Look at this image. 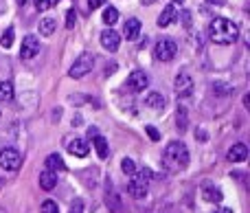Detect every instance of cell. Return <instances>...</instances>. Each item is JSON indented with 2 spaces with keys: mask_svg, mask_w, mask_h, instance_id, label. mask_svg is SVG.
<instances>
[{
  "mask_svg": "<svg viewBox=\"0 0 250 213\" xmlns=\"http://www.w3.org/2000/svg\"><path fill=\"white\" fill-rule=\"evenodd\" d=\"M163 165L169 171H182L189 165V148L182 141H171L163 152Z\"/></svg>",
  "mask_w": 250,
  "mask_h": 213,
  "instance_id": "2",
  "label": "cell"
},
{
  "mask_svg": "<svg viewBox=\"0 0 250 213\" xmlns=\"http://www.w3.org/2000/svg\"><path fill=\"white\" fill-rule=\"evenodd\" d=\"M165 104H167V101H165V97L160 95V92H149V95L145 97V106L151 110H156V112H163Z\"/></svg>",
  "mask_w": 250,
  "mask_h": 213,
  "instance_id": "17",
  "label": "cell"
},
{
  "mask_svg": "<svg viewBox=\"0 0 250 213\" xmlns=\"http://www.w3.org/2000/svg\"><path fill=\"white\" fill-rule=\"evenodd\" d=\"M42 213H60V207H57L55 200H44L42 202V209H40Z\"/></svg>",
  "mask_w": 250,
  "mask_h": 213,
  "instance_id": "26",
  "label": "cell"
},
{
  "mask_svg": "<svg viewBox=\"0 0 250 213\" xmlns=\"http://www.w3.org/2000/svg\"><path fill=\"white\" fill-rule=\"evenodd\" d=\"M248 158V148L244 143H235L229 149V161L230 163H244Z\"/></svg>",
  "mask_w": 250,
  "mask_h": 213,
  "instance_id": "16",
  "label": "cell"
},
{
  "mask_svg": "<svg viewBox=\"0 0 250 213\" xmlns=\"http://www.w3.org/2000/svg\"><path fill=\"white\" fill-rule=\"evenodd\" d=\"M99 42H101V46H104L105 51L114 53V51H119V46H121V35H119L117 31L110 26V29H105L104 33H101Z\"/></svg>",
  "mask_w": 250,
  "mask_h": 213,
  "instance_id": "9",
  "label": "cell"
},
{
  "mask_svg": "<svg viewBox=\"0 0 250 213\" xmlns=\"http://www.w3.org/2000/svg\"><path fill=\"white\" fill-rule=\"evenodd\" d=\"M40 187L44 192H53L57 187V171H51V170H44L40 174Z\"/></svg>",
  "mask_w": 250,
  "mask_h": 213,
  "instance_id": "15",
  "label": "cell"
},
{
  "mask_svg": "<svg viewBox=\"0 0 250 213\" xmlns=\"http://www.w3.org/2000/svg\"><path fill=\"white\" fill-rule=\"evenodd\" d=\"M0 121H2V112H0Z\"/></svg>",
  "mask_w": 250,
  "mask_h": 213,
  "instance_id": "42",
  "label": "cell"
},
{
  "mask_svg": "<svg viewBox=\"0 0 250 213\" xmlns=\"http://www.w3.org/2000/svg\"><path fill=\"white\" fill-rule=\"evenodd\" d=\"M40 33L44 35V38H48V35H53L55 33V29H57V22H55V18H44V20H40Z\"/></svg>",
  "mask_w": 250,
  "mask_h": 213,
  "instance_id": "19",
  "label": "cell"
},
{
  "mask_svg": "<svg viewBox=\"0 0 250 213\" xmlns=\"http://www.w3.org/2000/svg\"><path fill=\"white\" fill-rule=\"evenodd\" d=\"M46 170H51V171H64L66 170L64 158H62L60 154H51V156H46Z\"/></svg>",
  "mask_w": 250,
  "mask_h": 213,
  "instance_id": "20",
  "label": "cell"
},
{
  "mask_svg": "<svg viewBox=\"0 0 250 213\" xmlns=\"http://www.w3.org/2000/svg\"><path fill=\"white\" fill-rule=\"evenodd\" d=\"M66 149H68L73 156L83 158V156H88V152H90V145H88L86 139H73L66 143Z\"/></svg>",
  "mask_w": 250,
  "mask_h": 213,
  "instance_id": "11",
  "label": "cell"
},
{
  "mask_svg": "<svg viewBox=\"0 0 250 213\" xmlns=\"http://www.w3.org/2000/svg\"><path fill=\"white\" fill-rule=\"evenodd\" d=\"M26 2V0H18V4H24Z\"/></svg>",
  "mask_w": 250,
  "mask_h": 213,
  "instance_id": "40",
  "label": "cell"
},
{
  "mask_svg": "<svg viewBox=\"0 0 250 213\" xmlns=\"http://www.w3.org/2000/svg\"><path fill=\"white\" fill-rule=\"evenodd\" d=\"M13 38H16V31H13V26H9V29L2 33V38H0L2 48H11L13 46Z\"/></svg>",
  "mask_w": 250,
  "mask_h": 213,
  "instance_id": "24",
  "label": "cell"
},
{
  "mask_svg": "<svg viewBox=\"0 0 250 213\" xmlns=\"http://www.w3.org/2000/svg\"><path fill=\"white\" fill-rule=\"evenodd\" d=\"M105 202H108V207L112 209V213L121 211V200H119L117 193L112 192V185H108V196H105Z\"/></svg>",
  "mask_w": 250,
  "mask_h": 213,
  "instance_id": "22",
  "label": "cell"
},
{
  "mask_svg": "<svg viewBox=\"0 0 250 213\" xmlns=\"http://www.w3.org/2000/svg\"><path fill=\"white\" fill-rule=\"evenodd\" d=\"M151 178V171L147 170V167H143L141 171H134L132 176H129L127 180V193L129 198H134V200H143V198L147 196V183H149Z\"/></svg>",
  "mask_w": 250,
  "mask_h": 213,
  "instance_id": "3",
  "label": "cell"
},
{
  "mask_svg": "<svg viewBox=\"0 0 250 213\" xmlns=\"http://www.w3.org/2000/svg\"><path fill=\"white\" fill-rule=\"evenodd\" d=\"M123 35L129 42L138 40V35H141V20H138V18H127L123 24Z\"/></svg>",
  "mask_w": 250,
  "mask_h": 213,
  "instance_id": "12",
  "label": "cell"
},
{
  "mask_svg": "<svg viewBox=\"0 0 250 213\" xmlns=\"http://www.w3.org/2000/svg\"><path fill=\"white\" fill-rule=\"evenodd\" d=\"M121 170H123L127 176H132L134 171H136V165H134L132 158H123V161H121Z\"/></svg>",
  "mask_w": 250,
  "mask_h": 213,
  "instance_id": "27",
  "label": "cell"
},
{
  "mask_svg": "<svg viewBox=\"0 0 250 213\" xmlns=\"http://www.w3.org/2000/svg\"><path fill=\"white\" fill-rule=\"evenodd\" d=\"M156 0H141V4H154Z\"/></svg>",
  "mask_w": 250,
  "mask_h": 213,
  "instance_id": "38",
  "label": "cell"
},
{
  "mask_svg": "<svg viewBox=\"0 0 250 213\" xmlns=\"http://www.w3.org/2000/svg\"><path fill=\"white\" fill-rule=\"evenodd\" d=\"M145 132H147V134H149V139L154 141V143H156V141H160V132L156 130L154 126H147V128H145Z\"/></svg>",
  "mask_w": 250,
  "mask_h": 213,
  "instance_id": "30",
  "label": "cell"
},
{
  "mask_svg": "<svg viewBox=\"0 0 250 213\" xmlns=\"http://www.w3.org/2000/svg\"><path fill=\"white\" fill-rule=\"evenodd\" d=\"M208 40L213 44H220V46H229V44H235L239 38V26L235 24L229 18H213L208 22Z\"/></svg>",
  "mask_w": 250,
  "mask_h": 213,
  "instance_id": "1",
  "label": "cell"
},
{
  "mask_svg": "<svg viewBox=\"0 0 250 213\" xmlns=\"http://www.w3.org/2000/svg\"><path fill=\"white\" fill-rule=\"evenodd\" d=\"M215 213H233L230 207H220V209H215Z\"/></svg>",
  "mask_w": 250,
  "mask_h": 213,
  "instance_id": "34",
  "label": "cell"
},
{
  "mask_svg": "<svg viewBox=\"0 0 250 213\" xmlns=\"http://www.w3.org/2000/svg\"><path fill=\"white\" fill-rule=\"evenodd\" d=\"M92 66H95V55L86 51V53H82V55H79L77 60L73 62V66H70L68 75H70L73 79H82V77H86V75L90 73Z\"/></svg>",
  "mask_w": 250,
  "mask_h": 213,
  "instance_id": "4",
  "label": "cell"
},
{
  "mask_svg": "<svg viewBox=\"0 0 250 213\" xmlns=\"http://www.w3.org/2000/svg\"><path fill=\"white\" fill-rule=\"evenodd\" d=\"M176 53H178V44L169 38L158 40L156 46H154V57L158 62H171L173 57H176Z\"/></svg>",
  "mask_w": 250,
  "mask_h": 213,
  "instance_id": "6",
  "label": "cell"
},
{
  "mask_svg": "<svg viewBox=\"0 0 250 213\" xmlns=\"http://www.w3.org/2000/svg\"><path fill=\"white\" fill-rule=\"evenodd\" d=\"M9 101H13V84L0 82V104H9Z\"/></svg>",
  "mask_w": 250,
  "mask_h": 213,
  "instance_id": "21",
  "label": "cell"
},
{
  "mask_svg": "<svg viewBox=\"0 0 250 213\" xmlns=\"http://www.w3.org/2000/svg\"><path fill=\"white\" fill-rule=\"evenodd\" d=\"M193 79H191V75L187 73H178L176 82H173V90H176L178 99H187V97L193 95Z\"/></svg>",
  "mask_w": 250,
  "mask_h": 213,
  "instance_id": "7",
  "label": "cell"
},
{
  "mask_svg": "<svg viewBox=\"0 0 250 213\" xmlns=\"http://www.w3.org/2000/svg\"><path fill=\"white\" fill-rule=\"evenodd\" d=\"M79 211H82V200H77L73 205V213H79Z\"/></svg>",
  "mask_w": 250,
  "mask_h": 213,
  "instance_id": "35",
  "label": "cell"
},
{
  "mask_svg": "<svg viewBox=\"0 0 250 213\" xmlns=\"http://www.w3.org/2000/svg\"><path fill=\"white\" fill-rule=\"evenodd\" d=\"M176 128L180 132L187 130V108H178V121H176Z\"/></svg>",
  "mask_w": 250,
  "mask_h": 213,
  "instance_id": "25",
  "label": "cell"
},
{
  "mask_svg": "<svg viewBox=\"0 0 250 213\" xmlns=\"http://www.w3.org/2000/svg\"><path fill=\"white\" fill-rule=\"evenodd\" d=\"M35 2V9H38V11H46L48 7H51V0H33Z\"/></svg>",
  "mask_w": 250,
  "mask_h": 213,
  "instance_id": "31",
  "label": "cell"
},
{
  "mask_svg": "<svg viewBox=\"0 0 250 213\" xmlns=\"http://www.w3.org/2000/svg\"><path fill=\"white\" fill-rule=\"evenodd\" d=\"M178 20V13H176V7L173 4H167V7L163 9V13L158 16V20H156V24L160 26V29H165V26L173 24V22Z\"/></svg>",
  "mask_w": 250,
  "mask_h": 213,
  "instance_id": "14",
  "label": "cell"
},
{
  "mask_svg": "<svg viewBox=\"0 0 250 213\" xmlns=\"http://www.w3.org/2000/svg\"><path fill=\"white\" fill-rule=\"evenodd\" d=\"M182 20H185V24L189 26V24H191V13H189V11H185V13H182Z\"/></svg>",
  "mask_w": 250,
  "mask_h": 213,
  "instance_id": "33",
  "label": "cell"
},
{
  "mask_svg": "<svg viewBox=\"0 0 250 213\" xmlns=\"http://www.w3.org/2000/svg\"><path fill=\"white\" fill-rule=\"evenodd\" d=\"M173 4H185V0H171Z\"/></svg>",
  "mask_w": 250,
  "mask_h": 213,
  "instance_id": "39",
  "label": "cell"
},
{
  "mask_svg": "<svg viewBox=\"0 0 250 213\" xmlns=\"http://www.w3.org/2000/svg\"><path fill=\"white\" fill-rule=\"evenodd\" d=\"M117 68H119L117 64H110V66H108V70H105V75H112V73H114V70H117Z\"/></svg>",
  "mask_w": 250,
  "mask_h": 213,
  "instance_id": "36",
  "label": "cell"
},
{
  "mask_svg": "<svg viewBox=\"0 0 250 213\" xmlns=\"http://www.w3.org/2000/svg\"><path fill=\"white\" fill-rule=\"evenodd\" d=\"M92 143H95V149H97V156L99 158H108L110 156V148H108V141L104 139L101 134H95V139H92Z\"/></svg>",
  "mask_w": 250,
  "mask_h": 213,
  "instance_id": "18",
  "label": "cell"
},
{
  "mask_svg": "<svg viewBox=\"0 0 250 213\" xmlns=\"http://www.w3.org/2000/svg\"><path fill=\"white\" fill-rule=\"evenodd\" d=\"M75 22H77V13H75V9H70V11L66 13V29H73Z\"/></svg>",
  "mask_w": 250,
  "mask_h": 213,
  "instance_id": "29",
  "label": "cell"
},
{
  "mask_svg": "<svg viewBox=\"0 0 250 213\" xmlns=\"http://www.w3.org/2000/svg\"><path fill=\"white\" fill-rule=\"evenodd\" d=\"M208 4H226V0H207Z\"/></svg>",
  "mask_w": 250,
  "mask_h": 213,
  "instance_id": "37",
  "label": "cell"
},
{
  "mask_svg": "<svg viewBox=\"0 0 250 213\" xmlns=\"http://www.w3.org/2000/svg\"><path fill=\"white\" fill-rule=\"evenodd\" d=\"M125 86H127V90H132V92H143L147 86H149V77H147L145 70H132V73L127 75Z\"/></svg>",
  "mask_w": 250,
  "mask_h": 213,
  "instance_id": "8",
  "label": "cell"
},
{
  "mask_svg": "<svg viewBox=\"0 0 250 213\" xmlns=\"http://www.w3.org/2000/svg\"><path fill=\"white\" fill-rule=\"evenodd\" d=\"M202 198H204L207 202H211V205H220L222 198H224V193H222L220 187H215V185L207 183V185L202 187Z\"/></svg>",
  "mask_w": 250,
  "mask_h": 213,
  "instance_id": "13",
  "label": "cell"
},
{
  "mask_svg": "<svg viewBox=\"0 0 250 213\" xmlns=\"http://www.w3.org/2000/svg\"><path fill=\"white\" fill-rule=\"evenodd\" d=\"M101 18H104V22H105L108 26L117 24V20H119V9H117V7H108V9L104 11V16H101Z\"/></svg>",
  "mask_w": 250,
  "mask_h": 213,
  "instance_id": "23",
  "label": "cell"
},
{
  "mask_svg": "<svg viewBox=\"0 0 250 213\" xmlns=\"http://www.w3.org/2000/svg\"><path fill=\"white\" fill-rule=\"evenodd\" d=\"M0 187H2V178H0Z\"/></svg>",
  "mask_w": 250,
  "mask_h": 213,
  "instance_id": "43",
  "label": "cell"
},
{
  "mask_svg": "<svg viewBox=\"0 0 250 213\" xmlns=\"http://www.w3.org/2000/svg\"><path fill=\"white\" fill-rule=\"evenodd\" d=\"M86 2H88V7L90 9H99V7H104L105 4V0H86Z\"/></svg>",
  "mask_w": 250,
  "mask_h": 213,
  "instance_id": "32",
  "label": "cell"
},
{
  "mask_svg": "<svg viewBox=\"0 0 250 213\" xmlns=\"http://www.w3.org/2000/svg\"><path fill=\"white\" fill-rule=\"evenodd\" d=\"M213 90H215L217 95H229L233 88H230L229 84H224V82H217V84H213Z\"/></svg>",
  "mask_w": 250,
  "mask_h": 213,
  "instance_id": "28",
  "label": "cell"
},
{
  "mask_svg": "<svg viewBox=\"0 0 250 213\" xmlns=\"http://www.w3.org/2000/svg\"><path fill=\"white\" fill-rule=\"evenodd\" d=\"M0 213H7V211H4V209H2V207H0Z\"/></svg>",
  "mask_w": 250,
  "mask_h": 213,
  "instance_id": "41",
  "label": "cell"
},
{
  "mask_svg": "<svg viewBox=\"0 0 250 213\" xmlns=\"http://www.w3.org/2000/svg\"><path fill=\"white\" fill-rule=\"evenodd\" d=\"M0 167L4 171H18L22 167V154L16 148H2L0 149Z\"/></svg>",
  "mask_w": 250,
  "mask_h": 213,
  "instance_id": "5",
  "label": "cell"
},
{
  "mask_svg": "<svg viewBox=\"0 0 250 213\" xmlns=\"http://www.w3.org/2000/svg\"><path fill=\"white\" fill-rule=\"evenodd\" d=\"M38 53H40V40L35 38V35H26V38L22 40L20 57L22 60H33Z\"/></svg>",
  "mask_w": 250,
  "mask_h": 213,
  "instance_id": "10",
  "label": "cell"
}]
</instances>
